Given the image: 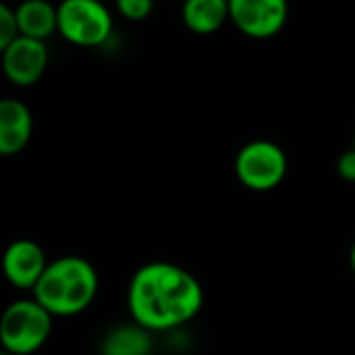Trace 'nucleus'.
<instances>
[{
    "instance_id": "obj_1",
    "label": "nucleus",
    "mask_w": 355,
    "mask_h": 355,
    "mask_svg": "<svg viewBox=\"0 0 355 355\" xmlns=\"http://www.w3.org/2000/svg\"><path fill=\"white\" fill-rule=\"evenodd\" d=\"M205 293L193 272L169 261L140 266L128 284L132 322L157 332H169L193 322L203 309Z\"/></svg>"
},
{
    "instance_id": "obj_2",
    "label": "nucleus",
    "mask_w": 355,
    "mask_h": 355,
    "mask_svg": "<svg viewBox=\"0 0 355 355\" xmlns=\"http://www.w3.org/2000/svg\"><path fill=\"white\" fill-rule=\"evenodd\" d=\"M98 293L94 266L78 255H65L49 263L32 297L55 318H69L86 311Z\"/></svg>"
},
{
    "instance_id": "obj_3",
    "label": "nucleus",
    "mask_w": 355,
    "mask_h": 355,
    "mask_svg": "<svg viewBox=\"0 0 355 355\" xmlns=\"http://www.w3.org/2000/svg\"><path fill=\"white\" fill-rule=\"evenodd\" d=\"M53 332V315L34 299L13 301L0 315V345L13 355L40 351Z\"/></svg>"
},
{
    "instance_id": "obj_4",
    "label": "nucleus",
    "mask_w": 355,
    "mask_h": 355,
    "mask_svg": "<svg viewBox=\"0 0 355 355\" xmlns=\"http://www.w3.org/2000/svg\"><path fill=\"white\" fill-rule=\"evenodd\" d=\"M57 32L73 46L96 49L113 34V15L101 0H61Z\"/></svg>"
},
{
    "instance_id": "obj_5",
    "label": "nucleus",
    "mask_w": 355,
    "mask_h": 355,
    "mask_svg": "<svg viewBox=\"0 0 355 355\" xmlns=\"http://www.w3.org/2000/svg\"><path fill=\"white\" fill-rule=\"evenodd\" d=\"M234 173L247 191L270 193L284 182L288 173V157L284 148L272 140H251L236 153Z\"/></svg>"
},
{
    "instance_id": "obj_6",
    "label": "nucleus",
    "mask_w": 355,
    "mask_h": 355,
    "mask_svg": "<svg viewBox=\"0 0 355 355\" xmlns=\"http://www.w3.org/2000/svg\"><path fill=\"white\" fill-rule=\"evenodd\" d=\"M230 24L251 40L278 36L288 21V0H228Z\"/></svg>"
},
{
    "instance_id": "obj_7",
    "label": "nucleus",
    "mask_w": 355,
    "mask_h": 355,
    "mask_svg": "<svg viewBox=\"0 0 355 355\" xmlns=\"http://www.w3.org/2000/svg\"><path fill=\"white\" fill-rule=\"evenodd\" d=\"M49 67V49L42 40L17 36L0 55V69L5 78L21 88L34 86L42 80Z\"/></svg>"
},
{
    "instance_id": "obj_8",
    "label": "nucleus",
    "mask_w": 355,
    "mask_h": 355,
    "mask_svg": "<svg viewBox=\"0 0 355 355\" xmlns=\"http://www.w3.org/2000/svg\"><path fill=\"white\" fill-rule=\"evenodd\" d=\"M46 251L32 239H17L13 241L5 253L0 268L5 278L19 291H34L38 280L42 278L44 270L49 268Z\"/></svg>"
},
{
    "instance_id": "obj_9",
    "label": "nucleus",
    "mask_w": 355,
    "mask_h": 355,
    "mask_svg": "<svg viewBox=\"0 0 355 355\" xmlns=\"http://www.w3.org/2000/svg\"><path fill=\"white\" fill-rule=\"evenodd\" d=\"M34 117L19 98H0V157L19 155L32 140Z\"/></svg>"
},
{
    "instance_id": "obj_10",
    "label": "nucleus",
    "mask_w": 355,
    "mask_h": 355,
    "mask_svg": "<svg viewBox=\"0 0 355 355\" xmlns=\"http://www.w3.org/2000/svg\"><path fill=\"white\" fill-rule=\"evenodd\" d=\"M180 17L189 32L211 36L230 21L228 0H184Z\"/></svg>"
},
{
    "instance_id": "obj_11",
    "label": "nucleus",
    "mask_w": 355,
    "mask_h": 355,
    "mask_svg": "<svg viewBox=\"0 0 355 355\" xmlns=\"http://www.w3.org/2000/svg\"><path fill=\"white\" fill-rule=\"evenodd\" d=\"M19 36L46 42L57 32V7L51 0H21L15 7Z\"/></svg>"
},
{
    "instance_id": "obj_12",
    "label": "nucleus",
    "mask_w": 355,
    "mask_h": 355,
    "mask_svg": "<svg viewBox=\"0 0 355 355\" xmlns=\"http://www.w3.org/2000/svg\"><path fill=\"white\" fill-rule=\"evenodd\" d=\"M155 334L140 324L113 326L101 340V355H153Z\"/></svg>"
},
{
    "instance_id": "obj_13",
    "label": "nucleus",
    "mask_w": 355,
    "mask_h": 355,
    "mask_svg": "<svg viewBox=\"0 0 355 355\" xmlns=\"http://www.w3.org/2000/svg\"><path fill=\"white\" fill-rule=\"evenodd\" d=\"M117 13L128 21H144L153 15L155 0H113Z\"/></svg>"
},
{
    "instance_id": "obj_14",
    "label": "nucleus",
    "mask_w": 355,
    "mask_h": 355,
    "mask_svg": "<svg viewBox=\"0 0 355 355\" xmlns=\"http://www.w3.org/2000/svg\"><path fill=\"white\" fill-rule=\"evenodd\" d=\"M19 36L17 24H15V9L5 5L0 0V55L7 51V46Z\"/></svg>"
},
{
    "instance_id": "obj_15",
    "label": "nucleus",
    "mask_w": 355,
    "mask_h": 355,
    "mask_svg": "<svg viewBox=\"0 0 355 355\" xmlns=\"http://www.w3.org/2000/svg\"><path fill=\"white\" fill-rule=\"evenodd\" d=\"M336 173L340 175V180L355 184V150L349 148L336 159Z\"/></svg>"
},
{
    "instance_id": "obj_16",
    "label": "nucleus",
    "mask_w": 355,
    "mask_h": 355,
    "mask_svg": "<svg viewBox=\"0 0 355 355\" xmlns=\"http://www.w3.org/2000/svg\"><path fill=\"white\" fill-rule=\"evenodd\" d=\"M349 268H351V272L355 274V241H353V245H351V249H349Z\"/></svg>"
},
{
    "instance_id": "obj_17",
    "label": "nucleus",
    "mask_w": 355,
    "mask_h": 355,
    "mask_svg": "<svg viewBox=\"0 0 355 355\" xmlns=\"http://www.w3.org/2000/svg\"><path fill=\"white\" fill-rule=\"evenodd\" d=\"M0 355H13V353H9V351H5V349H0Z\"/></svg>"
},
{
    "instance_id": "obj_18",
    "label": "nucleus",
    "mask_w": 355,
    "mask_h": 355,
    "mask_svg": "<svg viewBox=\"0 0 355 355\" xmlns=\"http://www.w3.org/2000/svg\"><path fill=\"white\" fill-rule=\"evenodd\" d=\"M351 148H353V150H355V136H353V146H351Z\"/></svg>"
},
{
    "instance_id": "obj_19",
    "label": "nucleus",
    "mask_w": 355,
    "mask_h": 355,
    "mask_svg": "<svg viewBox=\"0 0 355 355\" xmlns=\"http://www.w3.org/2000/svg\"><path fill=\"white\" fill-rule=\"evenodd\" d=\"M101 3H107V0H101Z\"/></svg>"
}]
</instances>
